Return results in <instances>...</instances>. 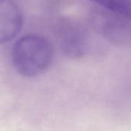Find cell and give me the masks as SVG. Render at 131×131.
<instances>
[{"label":"cell","mask_w":131,"mask_h":131,"mask_svg":"<svg viewBox=\"0 0 131 131\" xmlns=\"http://www.w3.org/2000/svg\"><path fill=\"white\" fill-rule=\"evenodd\" d=\"M107 11L130 17L131 0H90Z\"/></svg>","instance_id":"obj_5"},{"label":"cell","mask_w":131,"mask_h":131,"mask_svg":"<svg viewBox=\"0 0 131 131\" xmlns=\"http://www.w3.org/2000/svg\"><path fill=\"white\" fill-rule=\"evenodd\" d=\"M58 41L62 53L69 58H81L87 51V32L74 21L67 20L61 22L58 30Z\"/></svg>","instance_id":"obj_3"},{"label":"cell","mask_w":131,"mask_h":131,"mask_svg":"<svg viewBox=\"0 0 131 131\" xmlns=\"http://www.w3.org/2000/svg\"><path fill=\"white\" fill-rule=\"evenodd\" d=\"M91 25L93 28L109 42L120 46L130 45V17L101 8L93 12Z\"/></svg>","instance_id":"obj_2"},{"label":"cell","mask_w":131,"mask_h":131,"mask_svg":"<svg viewBox=\"0 0 131 131\" xmlns=\"http://www.w3.org/2000/svg\"><path fill=\"white\" fill-rule=\"evenodd\" d=\"M23 17L12 0H0V44L12 40L21 31Z\"/></svg>","instance_id":"obj_4"},{"label":"cell","mask_w":131,"mask_h":131,"mask_svg":"<svg viewBox=\"0 0 131 131\" xmlns=\"http://www.w3.org/2000/svg\"><path fill=\"white\" fill-rule=\"evenodd\" d=\"M52 56L50 41L38 35L20 38L12 51V61L15 71L26 78L37 77L46 71L51 65Z\"/></svg>","instance_id":"obj_1"}]
</instances>
